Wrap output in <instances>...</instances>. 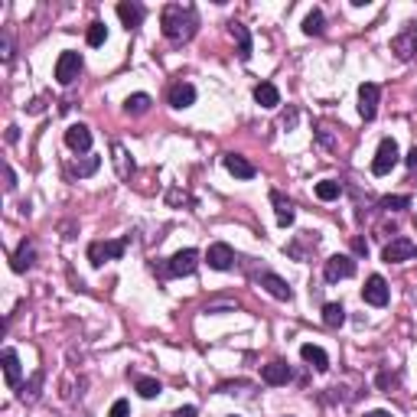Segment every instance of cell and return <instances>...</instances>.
Here are the masks:
<instances>
[{
    "label": "cell",
    "mask_w": 417,
    "mask_h": 417,
    "mask_svg": "<svg viewBox=\"0 0 417 417\" xmlns=\"http://www.w3.org/2000/svg\"><path fill=\"white\" fill-rule=\"evenodd\" d=\"M196 26H199V16L189 4H167L160 14V30L163 36L170 39V43H189L196 36Z\"/></svg>",
    "instance_id": "6da1fadb"
},
{
    "label": "cell",
    "mask_w": 417,
    "mask_h": 417,
    "mask_svg": "<svg viewBox=\"0 0 417 417\" xmlns=\"http://www.w3.org/2000/svg\"><path fill=\"white\" fill-rule=\"evenodd\" d=\"M196 268H199V251L196 248H183V251H176L170 261L163 264L160 274L163 278H189Z\"/></svg>",
    "instance_id": "7a4b0ae2"
},
{
    "label": "cell",
    "mask_w": 417,
    "mask_h": 417,
    "mask_svg": "<svg viewBox=\"0 0 417 417\" xmlns=\"http://www.w3.org/2000/svg\"><path fill=\"white\" fill-rule=\"evenodd\" d=\"M124 251H127V238L92 241V245H88V261H92L95 268H101L105 261H117V258H124Z\"/></svg>",
    "instance_id": "3957f363"
},
{
    "label": "cell",
    "mask_w": 417,
    "mask_h": 417,
    "mask_svg": "<svg viewBox=\"0 0 417 417\" xmlns=\"http://www.w3.org/2000/svg\"><path fill=\"white\" fill-rule=\"evenodd\" d=\"M398 160H401V154H398V144H394L391 137H385L379 144V154H375V160H371V173H375V176H388V173L398 167Z\"/></svg>",
    "instance_id": "277c9868"
},
{
    "label": "cell",
    "mask_w": 417,
    "mask_h": 417,
    "mask_svg": "<svg viewBox=\"0 0 417 417\" xmlns=\"http://www.w3.org/2000/svg\"><path fill=\"white\" fill-rule=\"evenodd\" d=\"M78 75H82V53L65 49V53L59 56V62H56V82H59V85H72Z\"/></svg>",
    "instance_id": "5b68a950"
},
{
    "label": "cell",
    "mask_w": 417,
    "mask_h": 417,
    "mask_svg": "<svg viewBox=\"0 0 417 417\" xmlns=\"http://www.w3.org/2000/svg\"><path fill=\"white\" fill-rule=\"evenodd\" d=\"M323 278H326V284H339L346 278H356V261L349 255H332L323 268Z\"/></svg>",
    "instance_id": "8992f818"
},
{
    "label": "cell",
    "mask_w": 417,
    "mask_h": 417,
    "mask_svg": "<svg viewBox=\"0 0 417 417\" xmlns=\"http://www.w3.org/2000/svg\"><path fill=\"white\" fill-rule=\"evenodd\" d=\"M379 98H381V88L375 85V82H362V85H359V115H362L365 121H375V115H379Z\"/></svg>",
    "instance_id": "52a82bcc"
},
{
    "label": "cell",
    "mask_w": 417,
    "mask_h": 417,
    "mask_svg": "<svg viewBox=\"0 0 417 417\" xmlns=\"http://www.w3.org/2000/svg\"><path fill=\"white\" fill-rule=\"evenodd\" d=\"M381 258H385V264L411 261V258H417V245L411 238H391L385 245V251H381Z\"/></svg>",
    "instance_id": "ba28073f"
},
{
    "label": "cell",
    "mask_w": 417,
    "mask_h": 417,
    "mask_svg": "<svg viewBox=\"0 0 417 417\" xmlns=\"http://www.w3.org/2000/svg\"><path fill=\"white\" fill-rule=\"evenodd\" d=\"M258 287H264L274 300H290L294 297V290H290V284H287L280 274H270V270H264V274H258Z\"/></svg>",
    "instance_id": "9c48e42d"
},
{
    "label": "cell",
    "mask_w": 417,
    "mask_h": 417,
    "mask_svg": "<svg viewBox=\"0 0 417 417\" xmlns=\"http://www.w3.org/2000/svg\"><path fill=\"white\" fill-rule=\"evenodd\" d=\"M362 300L369 303V307H385V303H388V284H385V278H381V274H371V278L365 280Z\"/></svg>",
    "instance_id": "30bf717a"
},
{
    "label": "cell",
    "mask_w": 417,
    "mask_h": 417,
    "mask_svg": "<svg viewBox=\"0 0 417 417\" xmlns=\"http://www.w3.org/2000/svg\"><path fill=\"white\" fill-rule=\"evenodd\" d=\"M206 261H208V268H212V270H232V268H235V251H232V245H225V241H216V245L208 248Z\"/></svg>",
    "instance_id": "8fae6325"
},
{
    "label": "cell",
    "mask_w": 417,
    "mask_h": 417,
    "mask_svg": "<svg viewBox=\"0 0 417 417\" xmlns=\"http://www.w3.org/2000/svg\"><path fill=\"white\" fill-rule=\"evenodd\" d=\"M65 147L75 150V154H88L92 150V131H88V124H72L69 131H65Z\"/></svg>",
    "instance_id": "7c38bea8"
},
{
    "label": "cell",
    "mask_w": 417,
    "mask_h": 417,
    "mask_svg": "<svg viewBox=\"0 0 417 417\" xmlns=\"http://www.w3.org/2000/svg\"><path fill=\"white\" fill-rule=\"evenodd\" d=\"M222 163H225V170L232 173L235 179H255L258 176V167L251 160H245L241 154H225Z\"/></svg>",
    "instance_id": "4fadbf2b"
},
{
    "label": "cell",
    "mask_w": 417,
    "mask_h": 417,
    "mask_svg": "<svg viewBox=\"0 0 417 417\" xmlns=\"http://www.w3.org/2000/svg\"><path fill=\"white\" fill-rule=\"evenodd\" d=\"M117 16H121V23L127 26V30H137L140 23H144V16H147V7H144V4H127V0H124V4H117Z\"/></svg>",
    "instance_id": "5bb4252c"
},
{
    "label": "cell",
    "mask_w": 417,
    "mask_h": 417,
    "mask_svg": "<svg viewBox=\"0 0 417 417\" xmlns=\"http://www.w3.org/2000/svg\"><path fill=\"white\" fill-rule=\"evenodd\" d=\"M261 379L268 381V385H287V381L294 379V371H290V365H287V362L274 359V362H268L261 369Z\"/></svg>",
    "instance_id": "9a60e30c"
},
{
    "label": "cell",
    "mask_w": 417,
    "mask_h": 417,
    "mask_svg": "<svg viewBox=\"0 0 417 417\" xmlns=\"http://www.w3.org/2000/svg\"><path fill=\"white\" fill-rule=\"evenodd\" d=\"M391 49L398 53V59H411V56H417V26H408L401 36H394Z\"/></svg>",
    "instance_id": "2e32d148"
},
{
    "label": "cell",
    "mask_w": 417,
    "mask_h": 417,
    "mask_svg": "<svg viewBox=\"0 0 417 417\" xmlns=\"http://www.w3.org/2000/svg\"><path fill=\"white\" fill-rule=\"evenodd\" d=\"M33 261H36V248H33V241H20V248L14 251V258H10V268L16 270V274H23V270L33 268Z\"/></svg>",
    "instance_id": "e0dca14e"
},
{
    "label": "cell",
    "mask_w": 417,
    "mask_h": 417,
    "mask_svg": "<svg viewBox=\"0 0 417 417\" xmlns=\"http://www.w3.org/2000/svg\"><path fill=\"white\" fill-rule=\"evenodd\" d=\"M270 206H274V216H278V222L284 225V228H287V225H294V216H297L294 202L287 199L284 193H278V189H274V193H270Z\"/></svg>",
    "instance_id": "ac0fdd59"
},
{
    "label": "cell",
    "mask_w": 417,
    "mask_h": 417,
    "mask_svg": "<svg viewBox=\"0 0 417 417\" xmlns=\"http://www.w3.org/2000/svg\"><path fill=\"white\" fill-rule=\"evenodd\" d=\"M193 101H196V88L189 85V82H176V85H170V105L176 111L189 108Z\"/></svg>",
    "instance_id": "d6986e66"
},
{
    "label": "cell",
    "mask_w": 417,
    "mask_h": 417,
    "mask_svg": "<svg viewBox=\"0 0 417 417\" xmlns=\"http://www.w3.org/2000/svg\"><path fill=\"white\" fill-rule=\"evenodd\" d=\"M228 33H232V39L238 43V59L248 62L251 59V33H248L245 23H228Z\"/></svg>",
    "instance_id": "ffe728a7"
},
{
    "label": "cell",
    "mask_w": 417,
    "mask_h": 417,
    "mask_svg": "<svg viewBox=\"0 0 417 417\" xmlns=\"http://www.w3.org/2000/svg\"><path fill=\"white\" fill-rule=\"evenodd\" d=\"M0 362H4V379H7V385L16 388L20 385V356H16L14 349H4Z\"/></svg>",
    "instance_id": "44dd1931"
},
{
    "label": "cell",
    "mask_w": 417,
    "mask_h": 417,
    "mask_svg": "<svg viewBox=\"0 0 417 417\" xmlns=\"http://www.w3.org/2000/svg\"><path fill=\"white\" fill-rule=\"evenodd\" d=\"M43 381H46V371L39 369V371H33V379L26 381V385H20V391H16V398L23 404H33L39 398V388H43Z\"/></svg>",
    "instance_id": "7402d4cb"
},
{
    "label": "cell",
    "mask_w": 417,
    "mask_h": 417,
    "mask_svg": "<svg viewBox=\"0 0 417 417\" xmlns=\"http://www.w3.org/2000/svg\"><path fill=\"white\" fill-rule=\"evenodd\" d=\"M300 356H303V362H310L313 369H317V371H326V369H329V356H326V349L313 346V342L300 346Z\"/></svg>",
    "instance_id": "603a6c76"
},
{
    "label": "cell",
    "mask_w": 417,
    "mask_h": 417,
    "mask_svg": "<svg viewBox=\"0 0 417 417\" xmlns=\"http://www.w3.org/2000/svg\"><path fill=\"white\" fill-rule=\"evenodd\" d=\"M111 154H115V170H117V176H121V179H131L134 160H131V154L124 150V144H111Z\"/></svg>",
    "instance_id": "cb8c5ba5"
},
{
    "label": "cell",
    "mask_w": 417,
    "mask_h": 417,
    "mask_svg": "<svg viewBox=\"0 0 417 417\" xmlns=\"http://www.w3.org/2000/svg\"><path fill=\"white\" fill-rule=\"evenodd\" d=\"M255 101L261 105V108H278V105H280L278 85H270V82H261V85H255Z\"/></svg>",
    "instance_id": "d4e9b609"
},
{
    "label": "cell",
    "mask_w": 417,
    "mask_h": 417,
    "mask_svg": "<svg viewBox=\"0 0 417 417\" xmlns=\"http://www.w3.org/2000/svg\"><path fill=\"white\" fill-rule=\"evenodd\" d=\"M150 105H154V101H150V95L137 92V95H131V98L124 101V111H127V115H134V117H140V115H147V111H150Z\"/></svg>",
    "instance_id": "484cf974"
},
{
    "label": "cell",
    "mask_w": 417,
    "mask_h": 417,
    "mask_svg": "<svg viewBox=\"0 0 417 417\" xmlns=\"http://www.w3.org/2000/svg\"><path fill=\"white\" fill-rule=\"evenodd\" d=\"M323 323L329 326V329H339V326L346 323V307H342V303H326L323 307Z\"/></svg>",
    "instance_id": "4316f807"
},
{
    "label": "cell",
    "mask_w": 417,
    "mask_h": 417,
    "mask_svg": "<svg viewBox=\"0 0 417 417\" xmlns=\"http://www.w3.org/2000/svg\"><path fill=\"white\" fill-rule=\"evenodd\" d=\"M98 167H101V157H85V160L72 163V167H69V176H92Z\"/></svg>",
    "instance_id": "83f0119b"
},
{
    "label": "cell",
    "mask_w": 417,
    "mask_h": 417,
    "mask_svg": "<svg viewBox=\"0 0 417 417\" xmlns=\"http://www.w3.org/2000/svg\"><path fill=\"white\" fill-rule=\"evenodd\" d=\"M317 196L323 202H332V199H339L342 196V186L336 183V179H323V183H317Z\"/></svg>",
    "instance_id": "f1b7e54d"
},
{
    "label": "cell",
    "mask_w": 417,
    "mask_h": 417,
    "mask_svg": "<svg viewBox=\"0 0 417 417\" xmlns=\"http://www.w3.org/2000/svg\"><path fill=\"white\" fill-rule=\"evenodd\" d=\"M303 33H307V36H320V33H323V14H320V10L307 14V20H303Z\"/></svg>",
    "instance_id": "f546056e"
},
{
    "label": "cell",
    "mask_w": 417,
    "mask_h": 417,
    "mask_svg": "<svg viewBox=\"0 0 417 417\" xmlns=\"http://www.w3.org/2000/svg\"><path fill=\"white\" fill-rule=\"evenodd\" d=\"M163 391V385L157 379H137V394L140 398H157Z\"/></svg>",
    "instance_id": "4dcf8cb0"
},
{
    "label": "cell",
    "mask_w": 417,
    "mask_h": 417,
    "mask_svg": "<svg viewBox=\"0 0 417 417\" xmlns=\"http://www.w3.org/2000/svg\"><path fill=\"white\" fill-rule=\"evenodd\" d=\"M108 39V26L105 23H92L88 26V46H101Z\"/></svg>",
    "instance_id": "1f68e13d"
},
{
    "label": "cell",
    "mask_w": 417,
    "mask_h": 417,
    "mask_svg": "<svg viewBox=\"0 0 417 417\" xmlns=\"http://www.w3.org/2000/svg\"><path fill=\"white\" fill-rule=\"evenodd\" d=\"M411 206V196H385L381 199V208H408Z\"/></svg>",
    "instance_id": "d6a6232c"
},
{
    "label": "cell",
    "mask_w": 417,
    "mask_h": 417,
    "mask_svg": "<svg viewBox=\"0 0 417 417\" xmlns=\"http://www.w3.org/2000/svg\"><path fill=\"white\" fill-rule=\"evenodd\" d=\"M0 56H4V62L14 59V43H10V33L7 30L0 33Z\"/></svg>",
    "instance_id": "836d02e7"
},
{
    "label": "cell",
    "mask_w": 417,
    "mask_h": 417,
    "mask_svg": "<svg viewBox=\"0 0 417 417\" xmlns=\"http://www.w3.org/2000/svg\"><path fill=\"white\" fill-rule=\"evenodd\" d=\"M108 417H131V404L124 401V398H117V401L111 404V414Z\"/></svg>",
    "instance_id": "e575fe53"
},
{
    "label": "cell",
    "mask_w": 417,
    "mask_h": 417,
    "mask_svg": "<svg viewBox=\"0 0 417 417\" xmlns=\"http://www.w3.org/2000/svg\"><path fill=\"white\" fill-rule=\"evenodd\" d=\"M4 186H7V193L16 189V176H14V167H10V163H4Z\"/></svg>",
    "instance_id": "d590c367"
},
{
    "label": "cell",
    "mask_w": 417,
    "mask_h": 417,
    "mask_svg": "<svg viewBox=\"0 0 417 417\" xmlns=\"http://www.w3.org/2000/svg\"><path fill=\"white\" fill-rule=\"evenodd\" d=\"M404 163H408L411 170H417V144H414V147L408 150V157H404Z\"/></svg>",
    "instance_id": "8d00e7d4"
},
{
    "label": "cell",
    "mask_w": 417,
    "mask_h": 417,
    "mask_svg": "<svg viewBox=\"0 0 417 417\" xmlns=\"http://www.w3.org/2000/svg\"><path fill=\"white\" fill-rule=\"evenodd\" d=\"M173 417H196V408H193V404H186V408H179Z\"/></svg>",
    "instance_id": "74e56055"
},
{
    "label": "cell",
    "mask_w": 417,
    "mask_h": 417,
    "mask_svg": "<svg viewBox=\"0 0 417 417\" xmlns=\"http://www.w3.org/2000/svg\"><path fill=\"white\" fill-rule=\"evenodd\" d=\"M391 385H394V375H388V371L379 375V388H391Z\"/></svg>",
    "instance_id": "f35d334b"
},
{
    "label": "cell",
    "mask_w": 417,
    "mask_h": 417,
    "mask_svg": "<svg viewBox=\"0 0 417 417\" xmlns=\"http://www.w3.org/2000/svg\"><path fill=\"white\" fill-rule=\"evenodd\" d=\"M20 140V127H7V144H16Z\"/></svg>",
    "instance_id": "ab89813d"
},
{
    "label": "cell",
    "mask_w": 417,
    "mask_h": 417,
    "mask_svg": "<svg viewBox=\"0 0 417 417\" xmlns=\"http://www.w3.org/2000/svg\"><path fill=\"white\" fill-rule=\"evenodd\" d=\"M356 251H359V255H369V245H365L362 238H356Z\"/></svg>",
    "instance_id": "60d3db41"
},
{
    "label": "cell",
    "mask_w": 417,
    "mask_h": 417,
    "mask_svg": "<svg viewBox=\"0 0 417 417\" xmlns=\"http://www.w3.org/2000/svg\"><path fill=\"white\" fill-rule=\"evenodd\" d=\"M365 417H394V414H391V411H369Z\"/></svg>",
    "instance_id": "b9f144b4"
},
{
    "label": "cell",
    "mask_w": 417,
    "mask_h": 417,
    "mask_svg": "<svg viewBox=\"0 0 417 417\" xmlns=\"http://www.w3.org/2000/svg\"><path fill=\"white\" fill-rule=\"evenodd\" d=\"M232 417H235V414H232Z\"/></svg>",
    "instance_id": "7bdbcfd3"
}]
</instances>
